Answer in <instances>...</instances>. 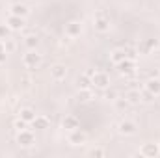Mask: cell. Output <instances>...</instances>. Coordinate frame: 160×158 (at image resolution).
Masks as SVG:
<instances>
[{
    "label": "cell",
    "mask_w": 160,
    "mask_h": 158,
    "mask_svg": "<svg viewBox=\"0 0 160 158\" xmlns=\"http://www.w3.org/2000/svg\"><path fill=\"white\" fill-rule=\"evenodd\" d=\"M95 30L101 32V34H104V32L110 30V19H108V15L104 11H99L95 15Z\"/></svg>",
    "instance_id": "obj_1"
},
{
    "label": "cell",
    "mask_w": 160,
    "mask_h": 158,
    "mask_svg": "<svg viewBox=\"0 0 160 158\" xmlns=\"http://www.w3.org/2000/svg\"><path fill=\"white\" fill-rule=\"evenodd\" d=\"M39 62H41V56L38 52H34V50H30L28 54L22 56V63H24L26 69H36L39 65Z\"/></svg>",
    "instance_id": "obj_2"
},
{
    "label": "cell",
    "mask_w": 160,
    "mask_h": 158,
    "mask_svg": "<svg viewBox=\"0 0 160 158\" xmlns=\"http://www.w3.org/2000/svg\"><path fill=\"white\" fill-rule=\"evenodd\" d=\"M91 84L97 86V87H108V86H110V78H108L106 73H102V71H95V75L91 77Z\"/></svg>",
    "instance_id": "obj_3"
},
{
    "label": "cell",
    "mask_w": 160,
    "mask_h": 158,
    "mask_svg": "<svg viewBox=\"0 0 160 158\" xmlns=\"http://www.w3.org/2000/svg\"><path fill=\"white\" fill-rule=\"evenodd\" d=\"M17 141H19V145H22V147H30L32 143H34V134L30 132V130H19V136H17Z\"/></svg>",
    "instance_id": "obj_4"
},
{
    "label": "cell",
    "mask_w": 160,
    "mask_h": 158,
    "mask_svg": "<svg viewBox=\"0 0 160 158\" xmlns=\"http://www.w3.org/2000/svg\"><path fill=\"white\" fill-rule=\"evenodd\" d=\"M86 140H88V136H86V132H82L80 128L71 130V134H69V141H71L73 145H82V143H86Z\"/></svg>",
    "instance_id": "obj_5"
},
{
    "label": "cell",
    "mask_w": 160,
    "mask_h": 158,
    "mask_svg": "<svg viewBox=\"0 0 160 158\" xmlns=\"http://www.w3.org/2000/svg\"><path fill=\"white\" fill-rule=\"evenodd\" d=\"M140 155H143V156H157V155H160V149L155 143H145L140 149Z\"/></svg>",
    "instance_id": "obj_6"
},
{
    "label": "cell",
    "mask_w": 160,
    "mask_h": 158,
    "mask_svg": "<svg viewBox=\"0 0 160 158\" xmlns=\"http://www.w3.org/2000/svg\"><path fill=\"white\" fill-rule=\"evenodd\" d=\"M119 132L125 136H130L136 132V123L134 121H121L119 123Z\"/></svg>",
    "instance_id": "obj_7"
},
{
    "label": "cell",
    "mask_w": 160,
    "mask_h": 158,
    "mask_svg": "<svg viewBox=\"0 0 160 158\" xmlns=\"http://www.w3.org/2000/svg\"><path fill=\"white\" fill-rule=\"evenodd\" d=\"M8 26H9L11 30H21V28L24 26V21H22V17L9 15V17H8Z\"/></svg>",
    "instance_id": "obj_8"
},
{
    "label": "cell",
    "mask_w": 160,
    "mask_h": 158,
    "mask_svg": "<svg viewBox=\"0 0 160 158\" xmlns=\"http://www.w3.org/2000/svg\"><path fill=\"white\" fill-rule=\"evenodd\" d=\"M50 75H52L54 80H63L65 75H67V69H65L63 65H54V67L50 69Z\"/></svg>",
    "instance_id": "obj_9"
},
{
    "label": "cell",
    "mask_w": 160,
    "mask_h": 158,
    "mask_svg": "<svg viewBox=\"0 0 160 158\" xmlns=\"http://www.w3.org/2000/svg\"><path fill=\"white\" fill-rule=\"evenodd\" d=\"M65 32H67L69 37H77V36H80V32H82V24L80 22H69L67 28H65Z\"/></svg>",
    "instance_id": "obj_10"
},
{
    "label": "cell",
    "mask_w": 160,
    "mask_h": 158,
    "mask_svg": "<svg viewBox=\"0 0 160 158\" xmlns=\"http://www.w3.org/2000/svg\"><path fill=\"white\" fill-rule=\"evenodd\" d=\"M11 15L26 17V15H28V7H26L24 4H13V6H11Z\"/></svg>",
    "instance_id": "obj_11"
},
{
    "label": "cell",
    "mask_w": 160,
    "mask_h": 158,
    "mask_svg": "<svg viewBox=\"0 0 160 158\" xmlns=\"http://www.w3.org/2000/svg\"><path fill=\"white\" fill-rule=\"evenodd\" d=\"M63 128H67V130L78 128V119L75 117V116H65V119H63Z\"/></svg>",
    "instance_id": "obj_12"
},
{
    "label": "cell",
    "mask_w": 160,
    "mask_h": 158,
    "mask_svg": "<svg viewBox=\"0 0 160 158\" xmlns=\"http://www.w3.org/2000/svg\"><path fill=\"white\" fill-rule=\"evenodd\" d=\"M147 91L158 97V95H160V80H157V78L149 80V82H147Z\"/></svg>",
    "instance_id": "obj_13"
},
{
    "label": "cell",
    "mask_w": 160,
    "mask_h": 158,
    "mask_svg": "<svg viewBox=\"0 0 160 158\" xmlns=\"http://www.w3.org/2000/svg\"><path fill=\"white\" fill-rule=\"evenodd\" d=\"M19 117L22 119V121H26V123H32V121L36 119V114H34V110H30V108H22V110L19 112Z\"/></svg>",
    "instance_id": "obj_14"
},
{
    "label": "cell",
    "mask_w": 160,
    "mask_h": 158,
    "mask_svg": "<svg viewBox=\"0 0 160 158\" xmlns=\"http://www.w3.org/2000/svg\"><path fill=\"white\" fill-rule=\"evenodd\" d=\"M125 58H127V50H119V48H118V50H114V52L110 54V60H112L114 63H118V65H119Z\"/></svg>",
    "instance_id": "obj_15"
},
{
    "label": "cell",
    "mask_w": 160,
    "mask_h": 158,
    "mask_svg": "<svg viewBox=\"0 0 160 158\" xmlns=\"http://www.w3.org/2000/svg\"><path fill=\"white\" fill-rule=\"evenodd\" d=\"M32 125H34V128H47L48 126V119L45 116H36V119L32 121Z\"/></svg>",
    "instance_id": "obj_16"
},
{
    "label": "cell",
    "mask_w": 160,
    "mask_h": 158,
    "mask_svg": "<svg viewBox=\"0 0 160 158\" xmlns=\"http://www.w3.org/2000/svg\"><path fill=\"white\" fill-rule=\"evenodd\" d=\"M119 67H121V73H130L132 69H134V62H130V60H123L119 63Z\"/></svg>",
    "instance_id": "obj_17"
},
{
    "label": "cell",
    "mask_w": 160,
    "mask_h": 158,
    "mask_svg": "<svg viewBox=\"0 0 160 158\" xmlns=\"http://www.w3.org/2000/svg\"><path fill=\"white\" fill-rule=\"evenodd\" d=\"M89 84H91V77L89 75H84V77L78 78V87H82V89H88Z\"/></svg>",
    "instance_id": "obj_18"
},
{
    "label": "cell",
    "mask_w": 160,
    "mask_h": 158,
    "mask_svg": "<svg viewBox=\"0 0 160 158\" xmlns=\"http://www.w3.org/2000/svg\"><path fill=\"white\" fill-rule=\"evenodd\" d=\"M140 99H142L140 91H128V93H127V101H128V102H138Z\"/></svg>",
    "instance_id": "obj_19"
},
{
    "label": "cell",
    "mask_w": 160,
    "mask_h": 158,
    "mask_svg": "<svg viewBox=\"0 0 160 158\" xmlns=\"http://www.w3.org/2000/svg\"><path fill=\"white\" fill-rule=\"evenodd\" d=\"M38 43H39V39H38L36 36H28L26 41H24V45H26L28 48H36V47H38Z\"/></svg>",
    "instance_id": "obj_20"
},
{
    "label": "cell",
    "mask_w": 160,
    "mask_h": 158,
    "mask_svg": "<svg viewBox=\"0 0 160 158\" xmlns=\"http://www.w3.org/2000/svg\"><path fill=\"white\" fill-rule=\"evenodd\" d=\"M4 48H6V52H13L15 48H17V43L11 39H6L4 41Z\"/></svg>",
    "instance_id": "obj_21"
},
{
    "label": "cell",
    "mask_w": 160,
    "mask_h": 158,
    "mask_svg": "<svg viewBox=\"0 0 160 158\" xmlns=\"http://www.w3.org/2000/svg\"><path fill=\"white\" fill-rule=\"evenodd\" d=\"M13 125H15V128H17V130H24V126H26V121H22V119L19 117L15 123H13Z\"/></svg>",
    "instance_id": "obj_22"
},
{
    "label": "cell",
    "mask_w": 160,
    "mask_h": 158,
    "mask_svg": "<svg viewBox=\"0 0 160 158\" xmlns=\"http://www.w3.org/2000/svg\"><path fill=\"white\" fill-rule=\"evenodd\" d=\"M106 99H110V101H116V99H118V93L110 89V91H106Z\"/></svg>",
    "instance_id": "obj_23"
},
{
    "label": "cell",
    "mask_w": 160,
    "mask_h": 158,
    "mask_svg": "<svg viewBox=\"0 0 160 158\" xmlns=\"http://www.w3.org/2000/svg\"><path fill=\"white\" fill-rule=\"evenodd\" d=\"M6 36H8V26L6 24H0V37L6 39Z\"/></svg>",
    "instance_id": "obj_24"
},
{
    "label": "cell",
    "mask_w": 160,
    "mask_h": 158,
    "mask_svg": "<svg viewBox=\"0 0 160 158\" xmlns=\"http://www.w3.org/2000/svg\"><path fill=\"white\" fill-rule=\"evenodd\" d=\"M89 155H93V156H104V151H101V149H93Z\"/></svg>",
    "instance_id": "obj_25"
},
{
    "label": "cell",
    "mask_w": 160,
    "mask_h": 158,
    "mask_svg": "<svg viewBox=\"0 0 160 158\" xmlns=\"http://www.w3.org/2000/svg\"><path fill=\"white\" fill-rule=\"evenodd\" d=\"M6 54H8V52H0V63L6 62Z\"/></svg>",
    "instance_id": "obj_26"
},
{
    "label": "cell",
    "mask_w": 160,
    "mask_h": 158,
    "mask_svg": "<svg viewBox=\"0 0 160 158\" xmlns=\"http://www.w3.org/2000/svg\"><path fill=\"white\" fill-rule=\"evenodd\" d=\"M0 52H6V48H4V43L0 41Z\"/></svg>",
    "instance_id": "obj_27"
},
{
    "label": "cell",
    "mask_w": 160,
    "mask_h": 158,
    "mask_svg": "<svg viewBox=\"0 0 160 158\" xmlns=\"http://www.w3.org/2000/svg\"><path fill=\"white\" fill-rule=\"evenodd\" d=\"M158 97H160V95H158Z\"/></svg>",
    "instance_id": "obj_28"
}]
</instances>
